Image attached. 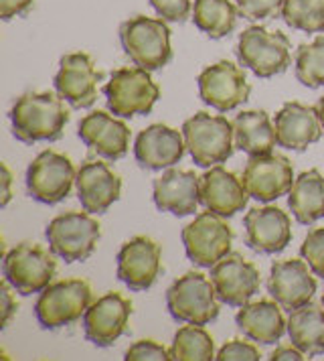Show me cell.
I'll list each match as a JSON object with an SVG mask.
<instances>
[{
  "instance_id": "obj_15",
  "label": "cell",
  "mask_w": 324,
  "mask_h": 361,
  "mask_svg": "<svg viewBox=\"0 0 324 361\" xmlns=\"http://www.w3.org/2000/svg\"><path fill=\"white\" fill-rule=\"evenodd\" d=\"M162 250L158 242L146 235H136L120 247L116 264L118 279L128 286L132 293L148 290L161 276Z\"/></svg>"
},
{
  "instance_id": "obj_25",
  "label": "cell",
  "mask_w": 324,
  "mask_h": 361,
  "mask_svg": "<svg viewBox=\"0 0 324 361\" xmlns=\"http://www.w3.org/2000/svg\"><path fill=\"white\" fill-rule=\"evenodd\" d=\"M249 193L235 173L215 164L201 177V203L213 214L231 217L247 207Z\"/></svg>"
},
{
  "instance_id": "obj_12",
  "label": "cell",
  "mask_w": 324,
  "mask_h": 361,
  "mask_svg": "<svg viewBox=\"0 0 324 361\" xmlns=\"http://www.w3.org/2000/svg\"><path fill=\"white\" fill-rule=\"evenodd\" d=\"M199 96L217 112H231L249 99L251 85L242 67L231 61H219L201 71Z\"/></svg>"
},
{
  "instance_id": "obj_31",
  "label": "cell",
  "mask_w": 324,
  "mask_h": 361,
  "mask_svg": "<svg viewBox=\"0 0 324 361\" xmlns=\"http://www.w3.org/2000/svg\"><path fill=\"white\" fill-rule=\"evenodd\" d=\"M170 355L177 361H211L217 357L213 337L201 325L191 323L177 331Z\"/></svg>"
},
{
  "instance_id": "obj_18",
  "label": "cell",
  "mask_w": 324,
  "mask_h": 361,
  "mask_svg": "<svg viewBox=\"0 0 324 361\" xmlns=\"http://www.w3.org/2000/svg\"><path fill=\"white\" fill-rule=\"evenodd\" d=\"M268 293L275 302L286 309L296 311L308 305L316 293V279L312 276V268L306 260H280L272 264Z\"/></svg>"
},
{
  "instance_id": "obj_33",
  "label": "cell",
  "mask_w": 324,
  "mask_h": 361,
  "mask_svg": "<svg viewBox=\"0 0 324 361\" xmlns=\"http://www.w3.org/2000/svg\"><path fill=\"white\" fill-rule=\"evenodd\" d=\"M296 80L306 87L324 85V37H316L312 43H304L296 49Z\"/></svg>"
},
{
  "instance_id": "obj_6",
  "label": "cell",
  "mask_w": 324,
  "mask_h": 361,
  "mask_svg": "<svg viewBox=\"0 0 324 361\" xmlns=\"http://www.w3.org/2000/svg\"><path fill=\"white\" fill-rule=\"evenodd\" d=\"M104 96L113 116L134 118L152 112L161 98V87L142 67H120L104 85Z\"/></svg>"
},
{
  "instance_id": "obj_20",
  "label": "cell",
  "mask_w": 324,
  "mask_h": 361,
  "mask_svg": "<svg viewBox=\"0 0 324 361\" xmlns=\"http://www.w3.org/2000/svg\"><path fill=\"white\" fill-rule=\"evenodd\" d=\"M152 199L161 212L177 217L193 215L201 203V177L170 166L152 183Z\"/></svg>"
},
{
  "instance_id": "obj_19",
  "label": "cell",
  "mask_w": 324,
  "mask_h": 361,
  "mask_svg": "<svg viewBox=\"0 0 324 361\" xmlns=\"http://www.w3.org/2000/svg\"><path fill=\"white\" fill-rule=\"evenodd\" d=\"M245 244L259 254H280L292 242L290 215L280 207H256L243 217Z\"/></svg>"
},
{
  "instance_id": "obj_21",
  "label": "cell",
  "mask_w": 324,
  "mask_h": 361,
  "mask_svg": "<svg viewBox=\"0 0 324 361\" xmlns=\"http://www.w3.org/2000/svg\"><path fill=\"white\" fill-rule=\"evenodd\" d=\"M185 136L166 124H152L136 136L134 157L136 163L148 171L170 169L185 157Z\"/></svg>"
},
{
  "instance_id": "obj_34",
  "label": "cell",
  "mask_w": 324,
  "mask_h": 361,
  "mask_svg": "<svg viewBox=\"0 0 324 361\" xmlns=\"http://www.w3.org/2000/svg\"><path fill=\"white\" fill-rule=\"evenodd\" d=\"M302 258L316 276L324 279V228H314L308 231L304 244L300 247Z\"/></svg>"
},
{
  "instance_id": "obj_35",
  "label": "cell",
  "mask_w": 324,
  "mask_h": 361,
  "mask_svg": "<svg viewBox=\"0 0 324 361\" xmlns=\"http://www.w3.org/2000/svg\"><path fill=\"white\" fill-rule=\"evenodd\" d=\"M126 361H168L173 360L170 349L164 345L156 343L152 339H140L134 345H130L124 353Z\"/></svg>"
},
{
  "instance_id": "obj_4",
  "label": "cell",
  "mask_w": 324,
  "mask_h": 361,
  "mask_svg": "<svg viewBox=\"0 0 324 361\" xmlns=\"http://www.w3.org/2000/svg\"><path fill=\"white\" fill-rule=\"evenodd\" d=\"M94 302V290L83 279H67L49 284L35 305V317L45 331L73 325Z\"/></svg>"
},
{
  "instance_id": "obj_5",
  "label": "cell",
  "mask_w": 324,
  "mask_h": 361,
  "mask_svg": "<svg viewBox=\"0 0 324 361\" xmlns=\"http://www.w3.org/2000/svg\"><path fill=\"white\" fill-rule=\"evenodd\" d=\"M217 293L211 279L201 272H187L166 290V309L178 323L209 325L219 317Z\"/></svg>"
},
{
  "instance_id": "obj_40",
  "label": "cell",
  "mask_w": 324,
  "mask_h": 361,
  "mask_svg": "<svg viewBox=\"0 0 324 361\" xmlns=\"http://www.w3.org/2000/svg\"><path fill=\"white\" fill-rule=\"evenodd\" d=\"M35 0H0V17L11 20L15 17H23L32 8Z\"/></svg>"
},
{
  "instance_id": "obj_11",
  "label": "cell",
  "mask_w": 324,
  "mask_h": 361,
  "mask_svg": "<svg viewBox=\"0 0 324 361\" xmlns=\"http://www.w3.org/2000/svg\"><path fill=\"white\" fill-rule=\"evenodd\" d=\"M75 179L77 173L69 157L43 150L27 169V191L43 205H57L71 193Z\"/></svg>"
},
{
  "instance_id": "obj_14",
  "label": "cell",
  "mask_w": 324,
  "mask_h": 361,
  "mask_svg": "<svg viewBox=\"0 0 324 361\" xmlns=\"http://www.w3.org/2000/svg\"><path fill=\"white\" fill-rule=\"evenodd\" d=\"M211 282L215 286L217 298L227 307L235 309L247 305L261 284L258 266L245 260L237 252H229L223 260L211 268Z\"/></svg>"
},
{
  "instance_id": "obj_39",
  "label": "cell",
  "mask_w": 324,
  "mask_h": 361,
  "mask_svg": "<svg viewBox=\"0 0 324 361\" xmlns=\"http://www.w3.org/2000/svg\"><path fill=\"white\" fill-rule=\"evenodd\" d=\"M13 286L6 282V280H2V284H0V309H2V321H0V327L6 329L11 325V321H13V317L18 311V305H16V298L13 295Z\"/></svg>"
},
{
  "instance_id": "obj_30",
  "label": "cell",
  "mask_w": 324,
  "mask_h": 361,
  "mask_svg": "<svg viewBox=\"0 0 324 361\" xmlns=\"http://www.w3.org/2000/svg\"><path fill=\"white\" fill-rule=\"evenodd\" d=\"M239 11L231 0H194L193 20L211 39H223L237 29Z\"/></svg>"
},
{
  "instance_id": "obj_28",
  "label": "cell",
  "mask_w": 324,
  "mask_h": 361,
  "mask_svg": "<svg viewBox=\"0 0 324 361\" xmlns=\"http://www.w3.org/2000/svg\"><path fill=\"white\" fill-rule=\"evenodd\" d=\"M288 207L298 224L312 226L324 217V177L316 171H304L296 177L288 193Z\"/></svg>"
},
{
  "instance_id": "obj_17",
  "label": "cell",
  "mask_w": 324,
  "mask_h": 361,
  "mask_svg": "<svg viewBox=\"0 0 324 361\" xmlns=\"http://www.w3.org/2000/svg\"><path fill=\"white\" fill-rule=\"evenodd\" d=\"M132 317V302L120 293H108L83 314L85 339L96 347H112L126 331Z\"/></svg>"
},
{
  "instance_id": "obj_9",
  "label": "cell",
  "mask_w": 324,
  "mask_h": 361,
  "mask_svg": "<svg viewBox=\"0 0 324 361\" xmlns=\"http://www.w3.org/2000/svg\"><path fill=\"white\" fill-rule=\"evenodd\" d=\"M53 256L55 254H49L45 247L23 242L4 254V280L15 288V293L23 296L43 293L57 274V262Z\"/></svg>"
},
{
  "instance_id": "obj_38",
  "label": "cell",
  "mask_w": 324,
  "mask_h": 361,
  "mask_svg": "<svg viewBox=\"0 0 324 361\" xmlns=\"http://www.w3.org/2000/svg\"><path fill=\"white\" fill-rule=\"evenodd\" d=\"M150 4L164 20L170 23H185L193 15L191 0H150Z\"/></svg>"
},
{
  "instance_id": "obj_27",
  "label": "cell",
  "mask_w": 324,
  "mask_h": 361,
  "mask_svg": "<svg viewBox=\"0 0 324 361\" xmlns=\"http://www.w3.org/2000/svg\"><path fill=\"white\" fill-rule=\"evenodd\" d=\"M235 148H239L247 157L270 154L278 145L275 126L268 112L263 110H245L233 120Z\"/></svg>"
},
{
  "instance_id": "obj_2",
  "label": "cell",
  "mask_w": 324,
  "mask_h": 361,
  "mask_svg": "<svg viewBox=\"0 0 324 361\" xmlns=\"http://www.w3.org/2000/svg\"><path fill=\"white\" fill-rule=\"evenodd\" d=\"M120 43L134 66L156 71L173 59L170 29L164 18L130 17L120 27Z\"/></svg>"
},
{
  "instance_id": "obj_8",
  "label": "cell",
  "mask_w": 324,
  "mask_h": 361,
  "mask_svg": "<svg viewBox=\"0 0 324 361\" xmlns=\"http://www.w3.org/2000/svg\"><path fill=\"white\" fill-rule=\"evenodd\" d=\"M49 250L67 264L83 262L96 252L101 226L83 212H65L51 219L45 230Z\"/></svg>"
},
{
  "instance_id": "obj_24",
  "label": "cell",
  "mask_w": 324,
  "mask_h": 361,
  "mask_svg": "<svg viewBox=\"0 0 324 361\" xmlns=\"http://www.w3.org/2000/svg\"><path fill=\"white\" fill-rule=\"evenodd\" d=\"M77 197L87 214H104L120 199L122 179L101 161H87L77 171Z\"/></svg>"
},
{
  "instance_id": "obj_22",
  "label": "cell",
  "mask_w": 324,
  "mask_h": 361,
  "mask_svg": "<svg viewBox=\"0 0 324 361\" xmlns=\"http://www.w3.org/2000/svg\"><path fill=\"white\" fill-rule=\"evenodd\" d=\"M275 138L278 145L288 150H306L323 138V122L318 110L300 102H288L275 114Z\"/></svg>"
},
{
  "instance_id": "obj_29",
  "label": "cell",
  "mask_w": 324,
  "mask_h": 361,
  "mask_svg": "<svg viewBox=\"0 0 324 361\" xmlns=\"http://www.w3.org/2000/svg\"><path fill=\"white\" fill-rule=\"evenodd\" d=\"M288 335L292 345H296L308 357L324 353V307L310 300L304 307L292 311Z\"/></svg>"
},
{
  "instance_id": "obj_32",
  "label": "cell",
  "mask_w": 324,
  "mask_h": 361,
  "mask_svg": "<svg viewBox=\"0 0 324 361\" xmlns=\"http://www.w3.org/2000/svg\"><path fill=\"white\" fill-rule=\"evenodd\" d=\"M284 23L304 33L324 31V0H284L282 4Z\"/></svg>"
},
{
  "instance_id": "obj_7",
  "label": "cell",
  "mask_w": 324,
  "mask_h": 361,
  "mask_svg": "<svg viewBox=\"0 0 324 361\" xmlns=\"http://www.w3.org/2000/svg\"><path fill=\"white\" fill-rule=\"evenodd\" d=\"M290 39L266 27H247L237 41L235 55L239 63L261 80H270L290 67Z\"/></svg>"
},
{
  "instance_id": "obj_37",
  "label": "cell",
  "mask_w": 324,
  "mask_h": 361,
  "mask_svg": "<svg viewBox=\"0 0 324 361\" xmlns=\"http://www.w3.org/2000/svg\"><path fill=\"white\" fill-rule=\"evenodd\" d=\"M261 355H259V349L256 345L247 343L243 339H231L227 341L215 360L219 361H258Z\"/></svg>"
},
{
  "instance_id": "obj_44",
  "label": "cell",
  "mask_w": 324,
  "mask_h": 361,
  "mask_svg": "<svg viewBox=\"0 0 324 361\" xmlns=\"http://www.w3.org/2000/svg\"><path fill=\"white\" fill-rule=\"evenodd\" d=\"M323 307H324V295H323Z\"/></svg>"
},
{
  "instance_id": "obj_16",
  "label": "cell",
  "mask_w": 324,
  "mask_h": 361,
  "mask_svg": "<svg viewBox=\"0 0 324 361\" xmlns=\"http://www.w3.org/2000/svg\"><path fill=\"white\" fill-rule=\"evenodd\" d=\"M294 166L284 154H259L249 157L243 171V185L247 193L261 203L275 201L288 195L294 185Z\"/></svg>"
},
{
  "instance_id": "obj_36",
  "label": "cell",
  "mask_w": 324,
  "mask_h": 361,
  "mask_svg": "<svg viewBox=\"0 0 324 361\" xmlns=\"http://www.w3.org/2000/svg\"><path fill=\"white\" fill-rule=\"evenodd\" d=\"M237 11L247 20H261V18L274 17L278 11H282L284 0H235Z\"/></svg>"
},
{
  "instance_id": "obj_13",
  "label": "cell",
  "mask_w": 324,
  "mask_h": 361,
  "mask_svg": "<svg viewBox=\"0 0 324 361\" xmlns=\"http://www.w3.org/2000/svg\"><path fill=\"white\" fill-rule=\"evenodd\" d=\"M104 73L97 71L94 59L87 53H67L59 61V71L55 75V90L65 98L71 108L87 110L96 104L97 83Z\"/></svg>"
},
{
  "instance_id": "obj_42",
  "label": "cell",
  "mask_w": 324,
  "mask_h": 361,
  "mask_svg": "<svg viewBox=\"0 0 324 361\" xmlns=\"http://www.w3.org/2000/svg\"><path fill=\"white\" fill-rule=\"evenodd\" d=\"M11 185H13V175H11V169L8 164L2 163V207L8 205V201L13 197V191H11Z\"/></svg>"
},
{
  "instance_id": "obj_43",
  "label": "cell",
  "mask_w": 324,
  "mask_h": 361,
  "mask_svg": "<svg viewBox=\"0 0 324 361\" xmlns=\"http://www.w3.org/2000/svg\"><path fill=\"white\" fill-rule=\"evenodd\" d=\"M316 110H318V118H320V122H323V128H324V96L318 99V104H316Z\"/></svg>"
},
{
  "instance_id": "obj_3",
  "label": "cell",
  "mask_w": 324,
  "mask_h": 361,
  "mask_svg": "<svg viewBox=\"0 0 324 361\" xmlns=\"http://www.w3.org/2000/svg\"><path fill=\"white\" fill-rule=\"evenodd\" d=\"M182 136L189 154L197 166L209 169L225 163L235 148L233 122L225 116H213L209 112H197L182 124Z\"/></svg>"
},
{
  "instance_id": "obj_23",
  "label": "cell",
  "mask_w": 324,
  "mask_h": 361,
  "mask_svg": "<svg viewBox=\"0 0 324 361\" xmlns=\"http://www.w3.org/2000/svg\"><path fill=\"white\" fill-rule=\"evenodd\" d=\"M77 134L85 147L94 148L106 161L124 159L130 148V136H132L126 122L101 110L85 116L80 122Z\"/></svg>"
},
{
  "instance_id": "obj_41",
  "label": "cell",
  "mask_w": 324,
  "mask_h": 361,
  "mask_svg": "<svg viewBox=\"0 0 324 361\" xmlns=\"http://www.w3.org/2000/svg\"><path fill=\"white\" fill-rule=\"evenodd\" d=\"M270 360L272 361H300V360H306V355L296 347V345H282V347H278L272 351V355H270Z\"/></svg>"
},
{
  "instance_id": "obj_26",
  "label": "cell",
  "mask_w": 324,
  "mask_h": 361,
  "mask_svg": "<svg viewBox=\"0 0 324 361\" xmlns=\"http://www.w3.org/2000/svg\"><path fill=\"white\" fill-rule=\"evenodd\" d=\"M235 323L245 337L261 345H274L288 331V321L282 309L272 300H256L239 307Z\"/></svg>"
},
{
  "instance_id": "obj_1",
  "label": "cell",
  "mask_w": 324,
  "mask_h": 361,
  "mask_svg": "<svg viewBox=\"0 0 324 361\" xmlns=\"http://www.w3.org/2000/svg\"><path fill=\"white\" fill-rule=\"evenodd\" d=\"M69 118L63 98L51 92H27L11 110L13 134L25 145L59 140Z\"/></svg>"
},
{
  "instance_id": "obj_10",
  "label": "cell",
  "mask_w": 324,
  "mask_h": 361,
  "mask_svg": "<svg viewBox=\"0 0 324 361\" xmlns=\"http://www.w3.org/2000/svg\"><path fill=\"white\" fill-rule=\"evenodd\" d=\"M180 235L189 260L201 268H213L223 260L233 244V231L225 217L213 214L211 209L197 215L194 221L182 228Z\"/></svg>"
}]
</instances>
